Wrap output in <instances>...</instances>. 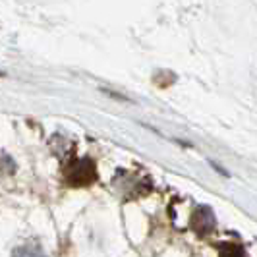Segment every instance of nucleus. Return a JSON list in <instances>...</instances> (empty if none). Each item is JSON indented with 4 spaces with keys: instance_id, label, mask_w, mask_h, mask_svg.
<instances>
[{
    "instance_id": "nucleus-1",
    "label": "nucleus",
    "mask_w": 257,
    "mask_h": 257,
    "mask_svg": "<svg viewBox=\"0 0 257 257\" xmlns=\"http://www.w3.org/2000/svg\"><path fill=\"white\" fill-rule=\"evenodd\" d=\"M12 257H47L41 249L37 247H31V245H24V247H18L16 251H14Z\"/></svg>"
},
{
    "instance_id": "nucleus-2",
    "label": "nucleus",
    "mask_w": 257,
    "mask_h": 257,
    "mask_svg": "<svg viewBox=\"0 0 257 257\" xmlns=\"http://www.w3.org/2000/svg\"><path fill=\"white\" fill-rule=\"evenodd\" d=\"M222 257H242V255H240V251H230L228 249L226 253H222Z\"/></svg>"
}]
</instances>
